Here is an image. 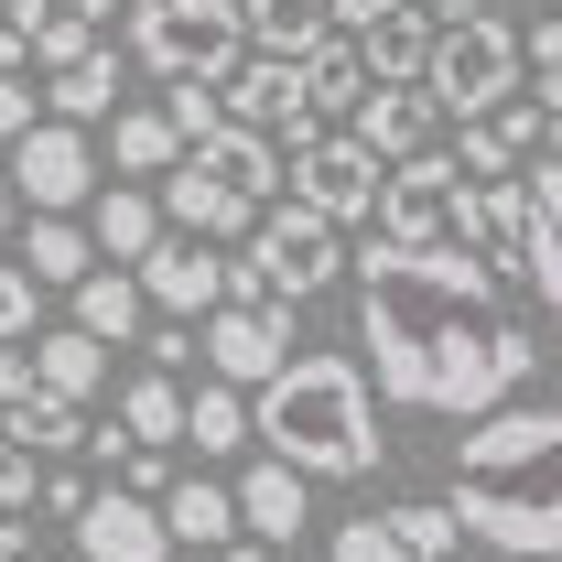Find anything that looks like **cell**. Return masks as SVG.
Here are the masks:
<instances>
[{
  "label": "cell",
  "instance_id": "1",
  "mask_svg": "<svg viewBox=\"0 0 562 562\" xmlns=\"http://www.w3.org/2000/svg\"><path fill=\"white\" fill-rule=\"evenodd\" d=\"M357 347L379 357V390L401 412H454V422H487L541 368L530 325H508V303H497V260H476L465 238L368 249L357 260Z\"/></svg>",
  "mask_w": 562,
  "mask_h": 562
},
{
  "label": "cell",
  "instance_id": "2",
  "mask_svg": "<svg viewBox=\"0 0 562 562\" xmlns=\"http://www.w3.org/2000/svg\"><path fill=\"white\" fill-rule=\"evenodd\" d=\"M443 508L508 562H562V401H497L465 422Z\"/></svg>",
  "mask_w": 562,
  "mask_h": 562
},
{
  "label": "cell",
  "instance_id": "3",
  "mask_svg": "<svg viewBox=\"0 0 562 562\" xmlns=\"http://www.w3.org/2000/svg\"><path fill=\"white\" fill-rule=\"evenodd\" d=\"M249 412H260V443L303 476H379V454H390L357 357H292L281 379L249 390Z\"/></svg>",
  "mask_w": 562,
  "mask_h": 562
},
{
  "label": "cell",
  "instance_id": "4",
  "mask_svg": "<svg viewBox=\"0 0 562 562\" xmlns=\"http://www.w3.org/2000/svg\"><path fill=\"white\" fill-rule=\"evenodd\" d=\"M131 55L162 87H227L249 66V11L238 0H131Z\"/></svg>",
  "mask_w": 562,
  "mask_h": 562
},
{
  "label": "cell",
  "instance_id": "5",
  "mask_svg": "<svg viewBox=\"0 0 562 562\" xmlns=\"http://www.w3.org/2000/svg\"><path fill=\"white\" fill-rule=\"evenodd\" d=\"M519 22H497L487 0H443V33H432V66H422V87L443 98V120H487V109H508L519 98Z\"/></svg>",
  "mask_w": 562,
  "mask_h": 562
},
{
  "label": "cell",
  "instance_id": "6",
  "mask_svg": "<svg viewBox=\"0 0 562 562\" xmlns=\"http://www.w3.org/2000/svg\"><path fill=\"white\" fill-rule=\"evenodd\" d=\"M336 271H347V227L325 206H303V195H281V206H260V227H249L238 292H249V303H314ZM238 292H227V303H238Z\"/></svg>",
  "mask_w": 562,
  "mask_h": 562
},
{
  "label": "cell",
  "instance_id": "7",
  "mask_svg": "<svg viewBox=\"0 0 562 562\" xmlns=\"http://www.w3.org/2000/svg\"><path fill=\"white\" fill-rule=\"evenodd\" d=\"M454 227H465V162H454V151H412V162H390L379 216H368V249H443Z\"/></svg>",
  "mask_w": 562,
  "mask_h": 562
},
{
  "label": "cell",
  "instance_id": "8",
  "mask_svg": "<svg viewBox=\"0 0 562 562\" xmlns=\"http://www.w3.org/2000/svg\"><path fill=\"white\" fill-rule=\"evenodd\" d=\"M379 184H390V162H379L357 131L292 140V195H303V206H325L336 227H368V216H379Z\"/></svg>",
  "mask_w": 562,
  "mask_h": 562
},
{
  "label": "cell",
  "instance_id": "9",
  "mask_svg": "<svg viewBox=\"0 0 562 562\" xmlns=\"http://www.w3.org/2000/svg\"><path fill=\"white\" fill-rule=\"evenodd\" d=\"M11 184L33 195V216L98 206V140L76 131V120H33V131L11 140Z\"/></svg>",
  "mask_w": 562,
  "mask_h": 562
},
{
  "label": "cell",
  "instance_id": "10",
  "mask_svg": "<svg viewBox=\"0 0 562 562\" xmlns=\"http://www.w3.org/2000/svg\"><path fill=\"white\" fill-rule=\"evenodd\" d=\"M184 541H173V519H162V497H140V487H109L76 508V562H173Z\"/></svg>",
  "mask_w": 562,
  "mask_h": 562
},
{
  "label": "cell",
  "instance_id": "11",
  "mask_svg": "<svg viewBox=\"0 0 562 562\" xmlns=\"http://www.w3.org/2000/svg\"><path fill=\"white\" fill-rule=\"evenodd\" d=\"M292 357H303V347H292V303H249V292H238V303L206 314V368H216V379L260 390V379H281Z\"/></svg>",
  "mask_w": 562,
  "mask_h": 562
},
{
  "label": "cell",
  "instance_id": "12",
  "mask_svg": "<svg viewBox=\"0 0 562 562\" xmlns=\"http://www.w3.org/2000/svg\"><path fill=\"white\" fill-rule=\"evenodd\" d=\"M140 292H151L162 314H184V325H206L216 303L238 292V271L216 260V238H195V227H173V238H162V249L140 260Z\"/></svg>",
  "mask_w": 562,
  "mask_h": 562
},
{
  "label": "cell",
  "instance_id": "13",
  "mask_svg": "<svg viewBox=\"0 0 562 562\" xmlns=\"http://www.w3.org/2000/svg\"><path fill=\"white\" fill-rule=\"evenodd\" d=\"M227 120H249V131L271 140H314V98H303V55H249V66L227 76Z\"/></svg>",
  "mask_w": 562,
  "mask_h": 562
},
{
  "label": "cell",
  "instance_id": "14",
  "mask_svg": "<svg viewBox=\"0 0 562 562\" xmlns=\"http://www.w3.org/2000/svg\"><path fill=\"white\" fill-rule=\"evenodd\" d=\"M454 238L476 260H497V271H530V173H497V184L465 173V227Z\"/></svg>",
  "mask_w": 562,
  "mask_h": 562
},
{
  "label": "cell",
  "instance_id": "15",
  "mask_svg": "<svg viewBox=\"0 0 562 562\" xmlns=\"http://www.w3.org/2000/svg\"><path fill=\"white\" fill-rule=\"evenodd\" d=\"M432 120H443V98H432L422 76H390V87H368V98H357L347 131L368 140L379 162H412V151H432Z\"/></svg>",
  "mask_w": 562,
  "mask_h": 562
},
{
  "label": "cell",
  "instance_id": "16",
  "mask_svg": "<svg viewBox=\"0 0 562 562\" xmlns=\"http://www.w3.org/2000/svg\"><path fill=\"white\" fill-rule=\"evenodd\" d=\"M454 131H465V140H454V162H465L476 184H497V173H519V162L552 140V109H541V98H508V109H487V120H454Z\"/></svg>",
  "mask_w": 562,
  "mask_h": 562
},
{
  "label": "cell",
  "instance_id": "17",
  "mask_svg": "<svg viewBox=\"0 0 562 562\" xmlns=\"http://www.w3.org/2000/svg\"><path fill=\"white\" fill-rule=\"evenodd\" d=\"M87 227H98V260H120V271H140L162 238H173V206L151 195V184H98V206H87Z\"/></svg>",
  "mask_w": 562,
  "mask_h": 562
},
{
  "label": "cell",
  "instance_id": "18",
  "mask_svg": "<svg viewBox=\"0 0 562 562\" xmlns=\"http://www.w3.org/2000/svg\"><path fill=\"white\" fill-rule=\"evenodd\" d=\"M195 162H206L216 184H238L249 206H281V195H292V162H281V140H271V131H249V120H227L216 140H195Z\"/></svg>",
  "mask_w": 562,
  "mask_h": 562
},
{
  "label": "cell",
  "instance_id": "19",
  "mask_svg": "<svg viewBox=\"0 0 562 562\" xmlns=\"http://www.w3.org/2000/svg\"><path fill=\"white\" fill-rule=\"evenodd\" d=\"M162 206H173V227H195V238H249V227H260V206H249L238 184H216L195 151L162 173Z\"/></svg>",
  "mask_w": 562,
  "mask_h": 562
},
{
  "label": "cell",
  "instance_id": "20",
  "mask_svg": "<svg viewBox=\"0 0 562 562\" xmlns=\"http://www.w3.org/2000/svg\"><path fill=\"white\" fill-rule=\"evenodd\" d=\"M184 151H195V140H184V120H173V109H120V120H109V162H120L131 184H162Z\"/></svg>",
  "mask_w": 562,
  "mask_h": 562
},
{
  "label": "cell",
  "instance_id": "21",
  "mask_svg": "<svg viewBox=\"0 0 562 562\" xmlns=\"http://www.w3.org/2000/svg\"><path fill=\"white\" fill-rule=\"evenodd\" d=\"M162 519H173V541L184 552H227L249 519H238V487H216V476H173L162 487Z\"/></svg>",
  "mask_w": 562,
  "mask_h": 562
},
{
  "label": "cell",
  "instance_id": "22",
  "mask_svg": "<svg viewBox=\"0 0 562 562\" xmlns=\"http://www.w3.org/2000/svg\"><path fill=\"white\" fill-rule=\"evenodd\" d=\"M151 314H162V303H151V292H140V271H120V260L76 281V325H87V336H109V347H131Z\"/></svg>",
  "mask_w": 562,
  "mask_h": 562
},
{
  "label": "cell",
  "instance_id": "23",
  "mask_svg": "<svg viewBox=\"0 0 562 562\" xmlns=\"http://www.w3.org/2000/svg\"><path fill=\"white\" fill-rule=\"evenodd\" d=\"M432 33H443V0H401V11H379L357 44H368L379 87H390V76H422V66H432Z\"/></svg>",
  "mask_w": 562,
  "mask_h": 562
},
{
  "label": "cell",
  "instance_id": "24",
  "mask_svg": "<svg viewBox=\"0 0 562 562\" xmlns=\"http://www.w3.org/2000/svg\"><path fill=\"white\" fill-rule=\"evenodd\" d=\"M303 465H281V454H260L249 476H238V519H249V541H292L303 530Z\"/></svg>",
  "mask_w": 562,
  "mask_h": 562
},
{
  "label": "cell",
  "instance_id": "25",
  "mask_svg": "<svg viewBox=\"0 0 562 562\" xmlns=\"http://www.w3.org/2000/svg\"><path fill=\"white\" fill-rule=\"evenodd\" d=\"M530 281H541L562 336V151H541V173H530Z\"/></svg>",
  "mask_w": 562,
  "mask_h": 562
},
{
  "label": "cell",
  "instance_id": "26",
  "mask_svg": "<svg viewBox=\"0 0 562 562\" xmlns=\"http://www.w3.org/2000/svg\"><path fill=\"white\" fill-rule=\"evenodd\" d=\"M33 368H44V390L98 401V379H109V336H87V325H44V336H33Z\"/></svg>",
  "mask_w": 562,
  "mask_h": 562
},
{
  "label": "cell",
  "instance_id": "27",
  "mask_svg": "<svg viewBox=\"0 0 562 562\" xmlns=\"http://www.w3.org/2000/svg\"><path fill=\"white\" fill-rule=\"evenodd\" d=\"M184 443H206V454H238V443H260V412H249V390L206 368V390L184 401Z\"/></svg>",
  "mask_w": 562,
  "mask_h": 562
},
{
  "label": "cell",
  "instance_id": "28",
  "mask_svg": "<svg viewBox=\"0 0 562 562\" xmlns=\"http://www.w3.org/2000/svg\"><path fill=\"white\" fill-rule=\"evenodd\" d=\"M249 11V55H314L336 33V0H238Z\"/></svg>",
  "mask_w": 562,
  "mask_h": 562
},
{
  "label": "cell",
  "instance_id": "29",
  "mask_svg": "<svg viewBox=\"0 0 562 562\" xmlns=\"http://www.w3.org/2000/svg\"><path fill=\"white\" fill-rule=\"evenodd\" d=\"M44 109H55V120H76V131H87V120H120V55L98 44V55L55 66V98H44Z\"/></svg>",
  "mask_w": 562,
  "mask_h": 562
},
{
  "label": "cell",
  "instance_id": "30",
  "mask_svg": "<svg viewBox=\"0 0 562 562\" xmlns=\"http://www.w3.org/2000/svg\"><path fill=\"white\" fill-rule=\"evenodd\" d=\"M22 260L55 281V292H76V281L98 271V227H76V216H33V227H22Z\"/></svg>",
  "mask_w": 562,
  "mask_h": 562
},
{
  "label": "cell",
  "instance_id": "31",
  "mask_svg": "<svg viewBox=\"0 0 562 562\" xmlns=\"http://www.w3.org/2000/svg\"><path fill=\"white\" fill-rule=\"evenodd\" d=\"M184 401H195V390H184L173 368H140L131 390H120V422H131L140 443H184Z\"/></svg>",
  "mask_w": 562,
  "mask_h": 562
},
{
  "label": "cell",
  "instance_id": "32",
  "mask_svg": "<svg viewBox=\"0 0 562 562\" xmlns=\"http://www.w3.org/2000/svg\"><path fill=\"white\" fill-rule=\"evenodd\" d=\"M11 443H33V454H87V401H66V390L11 401Z\"/></svg>",
  "mask_w": 562,
  "mask_h": 562
},
{
  "label": "cell",
  "instance_id": "33",
  "mask_svg": "<svg viewBox=\"0 0 562 562\" xmlns=\"http://www.w3.org/2000/svg\"><path fill=\"white\" fill-rule=\"evenodd\" d=\"M44 292H55V281L33 271V260L0 271V347H33V336H44Z\"/></svg>",
  "mask_w": 562,
  "mask_h": 562
},
{
  "label": "cell",
  "instance_id": "34",
  "mask_svg": "<svg viewBox=\"0 0 562 562\" xmlns=\"http://www.w3.org/2000/svg\"><path fill=\"white\" fill-rule=\"evenodd\" d=\"M390 519H401L412 562H454V552H465V519H454L443 497H412V508H390Z\"/></svg>",
  "mask_w": 562,
  "mask_h": 562
},
{
  "label": "cell",
  "instance_id": "35",
  "mask_svg": "<svg viewBox=\"0 0 562 562\" xmlns=\"http://www.w3.org/2000/svg\"><path fill=\"white\" fill-rule=\"evenodd\" d=\"M336 562H412V541H401V519L390 508H368V519H336V541H325Z\"/></svg>",
  "mask_w": 562,
  "mask_h": 562
},
{
  "label": "cell",
  "instance_id": "36",
  "mask_svg": "<svg viewBox=\"0 0 562 562\" xmlns=\"http://www.w3.org/2000/svg\"><path fill=\"white\" fill-rule=\"evenodd\" d=\"M11 22H22V11H11ZM22 33H33V66H76V55H98V22H76V11H33Z\"/></svg>",
  "mask_w": 562,
  "mask_h": 562
},
{
  "label": "cell",
  "instance_id": "37",
  "mask_svg": "<svg viewBox=\"0 0 562 562\" xmlns=\"http://www.w3.org/2000/svg\"><path fill=\"white\" fill-rule=\"evenodd\" d=\"M162 109L184 120V140H216V131H227V87H173Z\"/></svg>",
  "mask_w": 562,
  "mask_h": 562
},
{
  "label": "cell",
  "instance_id": "38",
  "mask_svg": "<svg viewBox=\"0 0 562 562\" xmlns=\"http://www.w3.org/2000/svg\"><path fill=\"white\" fill-rule=\"evenodd\" d=\"M0 508H44V465H33V443H0Z\"/></svg>",
  "mask_w": 562,
  "mask_h": 562
},
{
  "label": "cell",
  "instance_id": "39",
  "mask_svg": "<svg viewBox=\"0 0 562 562\" xmlns=\"http://www.w3.org/2000/svg\"><path fill=\"white\" fill-rule=\"evenodd\" d=\"M519 55H530V76H541V98L562 87V11H541L530 33H519Z\"/></svg>",
  "mask_w": 562,
  "mask_h": 562
},
{
  "label": "cell",
  "instance_id": "40",
  "mask_svg": "<svg viewBox=\"0 0 562 562\" xmlns=\"http://www.w3.org/2000/svg\"><path fill=\"white\" fill-rule=\"evenodd\" d=\"M33 131V87H22V76H0V140H22Z\"/></svg>",
  "mask_w": 562,
  "mask_h": 562
},
{
  "label": "cell",
  "instance_id": "41",
  "mask_svg": "<svg viewBox=\"0 0 562 562\" xmlns=\"http://www.w3.org/2000/svg\"><path fill=\"white\" fill-rule=\"evenodd\" d=\"M87 497H98V487H87V476H66V465H55V476H44V508H55V519H76V508H87Z\"/></svg>",
  "mask_w": 562,
  "mask_h": 562
},
{
  "label": "cell",
  "instance_id": "42",
  "mask_svg": "<svg viewBox=\"0 0 562 562\" xmlns=\"http://www.w3.org/2000/svg\"><path fill=\"white\" fill-rule=\"evenodd\" d=\"M11 11H22V22H33V11H76V22H109V11H131V0H11Z\"/></svg>",
  "mask_w": 562,
  "mask_h": 562
},
{
  "label": "cell",
  "instance_id": "43",
  "mask_svg": "<svg viewBox=\"0 0 562 562\" xmlns=\"http://www.w3.org/2000/svg\"><path fill=\"white\" fill-rule=\"evenodd\" d=\"M33 66V33H22V22H0V76H22Z\"/></svg>",
  "mask_w": 562,
  "mask_h": 562
},
{
  "label": "cell",
  "instance_id": "44",
  "mask_svg": "<svg viewBox=\"0 0 562 562\" xmlns=\"http://www.w3.org/2000/svg\"><path fill=\"white\" fill-rule=\"evenodd\" d=\"M0 562H33V530H22V508H0Z\"/></svg>",
  "mask_w": 562,
  "mask_h": 562
},
{
  "label": "cell",
  "instance_id": "45",
  "mask_svg": "<svg viewBox=\"0 0 562 562\" xmlns=\"http://www.w3.org/2000/svg\"><path fill=\"white\" fill-rule=\"evenodd\" d=\"M216 562H271V552H260V541H227V552H216Z\"/></svg>",
  "mask_w": 562,
  "mask_h": 562
},
{
  "label": "cell",
  "instance_id": "46",
  "mask_svg": "<svg viewBox=\"0 0 562 562\" xmlns=\"http://www.w3.org/2000/svg\"><path fill=\"white\" fill-rule=\"evenodd\" d=\"M11 206H22V184H11V173H0V227H11Z\"/></svg>",
  "mask_w": 562,
  "mask_h": 562
},
{
  "label": "cell",
  "instance_id": "47",
  "mask_svg": "<svg viewBox=\"0 0 562 562\" xmlns=\"http://www.w3.org/2000/svg\"><path fill=\"white\" fill-rule=\"evenodd\" d=\"M541 11H552V0H541Z\"/></svg>",
  "mask_w": 562,
  "mask_h": 562
},
{
  "label": "cell",
  "instance_id": "48",
  "mask_svg": "<svg viewBox=\"0 0 562 562\" xmlns=\"http://www.w3.org/2000/svg\"><path fill=\"white\" fill-rule=\"evenodd\" d=\"M552 11H562V0H552Z\"/></svg>",
  "mask_w": 562,
  "mask_h": 562
}]
</instances>
